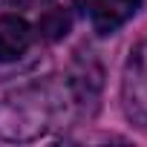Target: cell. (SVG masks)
Instances as JSON below:
<instances>
[{"instance_id":"7a4b0ae2","label":"cell","mask_w":147,"mask_h":147,"mask_svg":"<svg viewBox=\"0 0 147 147\" xmlns=\"http://www.w3.org/2000/svg\"><path fill=\"white\" fill-rule=\"evenodd\" d=\"M121 104L133 124L147 127V38L127 55L121 72Z\"/></svg>"},{"instance_id":"52a82bcc","label":"cell","mask_w":147,"mask_h":147,"mask_svg":"<svg viewBox=\"0 0 147 147\" xmlns=\"http://www.w3.org/2000/svg\"><path fill=\"white\" fill-rule=\"evenodd\" d=\"M72 3H75V9H81L84 15H92V12H95V6L101 3V0H72Z\"/></svg>"},{"instance_id":"8992f818","label":"cell","mask_w":147,"mask_h":147,"mask_svg":"<svg viewBox=\"0 0 147 147\" xmlns=\"http://www.w3.org/2000/svg\"><path fill=\"white\" fill-rule=\"evenodd\" d=\"M12 9H38V6H46L49 0H6Z\"/></svg>"},{"instance_id":"5b68a950","label":"cell","mask_w":147,"mask_h":147,"mask_svg":"<svg viewBox=\"0 0 147 147\" xmlns=\"http://www.w3.org/2000/svg\"><path fill=\"white\" fill-rule=\"evenodd\" d=\"M72 26V18L66 9H46L38 20V32L43 40H61Z\"/></svg>"},{"instance_id":"277c9868","label":"cell","mask_w":147,"mask_h":147,"mask_svg":"<svg viewBox=\"0 0 147 147\" xmlns=\"http://www.w3.org/2000/svg\"><path fill=\"white\" fill-rule=\"evenodd\" d=\"M144 0H101V3L95 6V12L90 15L92 20V29L98 35H113L118 32L127 20H133L138 15Z\"/></svg>"},{"instance_id":"6da1fadb","label":"cell","mask_w":147,"mask_h":147,"mask_svg":"<svg viewBox=\"0 0 147 147\" xmlns=\"http://www.w3.org/2000/svg\"><path fill=\"white\" fill-rule=\"evenodd\" d=\"M66 113H75L66 84L43 81L20 87L0 101V141H35Z\"/></svg>"},{"instance_id":"3957f363","label":"cell","mask_w":147,"mask_h":147,"mask_svg":"<svg viewBox=\"0 0 147 147\" xmlns=\"http://www.w3.org/2000/svg\"><path fill=\"white\" fill-rule=\"evenodd\" d=\"M32 46V26L18 15L0 18V63H9L26 55Z\"/></svg>"}]
</instances>
